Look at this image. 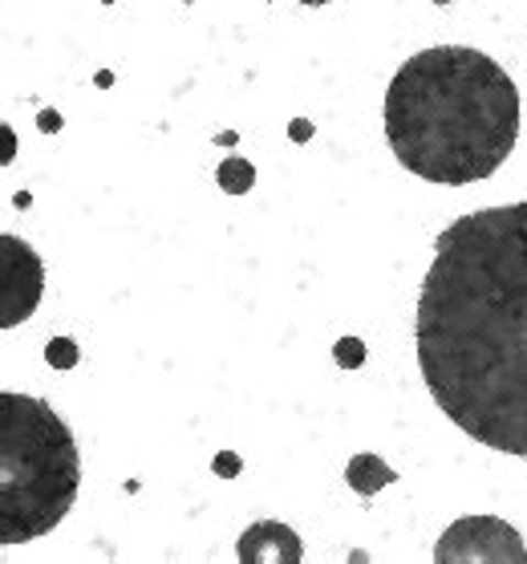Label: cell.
<instances>
[{
	"label": "cell",
	"mask_w": 527,
	"mask_h": 564,
	"mask_svg": "<svg viewBox=\"0 0 527 564\" xmlns=\"http://www.w3.org/2000/svg\"><path fill=\"white\" fill-rule=\"evenodd\" d=\"M386 139L418 180L442 187L491 180L519 139V90L487 53L435 45L389 82Z\"/></svg>",
	"instance_id": "7a4b0ae2"
},
{
	"label": "cell",
	"mask_w": 527,
	"mask_h": 564,
	"mask_svg": "<svg viewBox=\"0 0 527 564\" xmlns=\"http://www.w3.org/2000/svg\"><path fill=\"white\" fill-rule=\"evenodd\" d=\"M78 341H69V337H53L50 346H45V361H50L53 370H69V366H78Z\"/></svg>",
	"instance_id": "9c48e42d"
},
{
	"label": "cell",
	"mask_w": 527,
	"mask_h": 564,
	"mask_svg": "<svg viewBox=\"0 0 527 564\" xmlns=\"http://www.w3.org/2000/svg\"><path fill=\"white\" fill-rule=\"evenodd\" d=\"M0 248H4V308H0V325L13 329L41 301V257L25 240H17L13 231L0 236Z\"/></svg>",
	"instance_id": "5b68a950"
},
{
	"label": "cell",
	"mask_w": 527,
	"mask_h": 564,
	"mask_svg": "<svg viewBox=\"0 0 527 564\" xmlns=\"http://www.w3.org/2000/svg\"><path fill=\"white\" fill-rule=\"evenodd\" d=\"M216 183L228 195H244V192H252V183H256V167H252L248 159H240V154H232V159H223L216 167Z\"/></svg>",
	"instance_id": "ba28073f"
},
{
	"label": "cell",
	"mask_w": 527,
	"mask_h": 564,
	"mask_svg": "<svg viewBox=\"0 0 527 564\" xmlns=\"http://www.w3.org/2000/svg\"><path fill=\"white\" fill-rule=\"evenodd\" d=\"M435 4H454V0H435Z\"/></svg>",
	"instance_id": "5bb4252c"
},
{
	"label": "cell",
	"mask_w": 527,
	"mask_h": 564,
	"mask_svg": "<svg viewBox=\"0 0 527 564\" xmlns=\"http://www.w3.org/2000/svg\"><path fill=\"white\" fill-rule=\"evenodd\" d=\"M216 475H223V479L240 475V459H235L232 451H219V455H216Z\"/></svg>",
	"instance_id": "8fae6325"
},
{
	"label": "cell",
	"mask_w": 527,
	"mask_h": 564,
	"mask_svg": "<svg viewBox=\"0 0 527 564\" xmlns=\"http://www.w3.org/2000/svg\"><path fill=\"white\" fill-rule=\"evenodd\" d=\"M81 459L50 402L0 394V544H29L62 524L78 500Z\"/></svg>",
	"instance_id": "3957f363"
},
{
	"label": "cell",
	"mask_w": 527,
	"mask_h": 564,
	"mask_svg": "<svg viewBox=\"0 0 527 564\" xmlns=\"http://www.w3.org/2000/svg\"><path fill=\"white\" fill-rule=\"evenodd\" d=\"M345 479H349V488L358 491V496H373V491L389 488V484L398 479V471H394L382 455H370V451H365V455H353V459H349Z\"/></svg>",
	"instance_id": "52a82bcc"
},
{
	"label": "cell",
	"mask_w": 527,
	"mask_h": 564,
	"mask_svg": "<svg viewBox=\"0 0 527 564\" xmlns=\"http://www.w3.org/2000/svg\"><path fill=\"white\" fill-rule=\"evenodd\" d=\"M414 346L438 411L483 447L527 459V199L438 236Z\"/></svg>",
	"instance_id": "6da1fadb"
},
{
	"label": "cell",
	"mask_w": 527,
	"mask_h": 564,
	"mask_svg": "<svg viewBox=\"0 0 527 564\" xmlns=\"http://www.w3.org/2000/svg\"><path fill=\"white\" fill-rule=\"evenodd\" d=\"M235 556L240 564H300L305 561V544L288 524H276V520H256L248 528L240 544H235Z\"/></svg>",
	"instance_id": "8992f818"
},
{
	"label": "cell",
	"mask_w": 527,
	"mask_h": 564,
	"mask_svg": "<svg viewBox=\"0 0 527 564\" xmlns=\"http://www.w3.org/2000/svg\"><path fill=\"white\" fill-rule=\"evenodd\" d=\"M288 134H293L296 142H309V139H312V122H305V118H293V127H288Z\"/></svg>",
	"instance_id": "7c38bea8"
},
{
	"label": "cell",
	"mask_w": 527,
	"mask_h": 564,
	"mask_svg": "<svg viewBox=\"0 0 527 564\" xmlns=\"http://www.w3.org/2000/svg\"><path fill=\"white\" fill-rule=\"evenodd\" d=\"M333 358L345 366V370H358L361 361H365V341L361 337H341L333 346Z\"/></svg>",
	"instance_id": "30bf717a"
},
{
	"label": "cell",
	"mask_w": 527,
	"mask_h": 564,
	"mask_svg": "<svg viewBox=\"0 0 527 564\" xmlns=\"http://www.w3.org/2000/svg\"><path fill=\"white\" fill-rule=\"evenodd\" d=\"M438 564H524L527 549L519 532L499 516H463L435 544Z\"/></svg>",
	"instance_id": "277c9868"
},
{
	"label": "cell",
	"mask_w": 527,
	"mask_h": 564,
	"mask_svg": "<svg viewBox=\"0 0 527 564\" xmlns=\"http://www.w3.org/2000/svg\"><path fill=\"white\" fill-rule=\"evenodd\" d=\"M300 4H312V9H317V4H329V0H300Z\"/></svg>",
	"instance_id": "4fadbf2b"
}]
</instances>
